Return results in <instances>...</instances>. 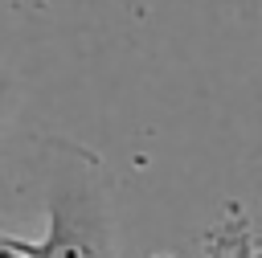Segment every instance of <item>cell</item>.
Segmentation results:
<instances>
[{
	"instance_id": "3957f363",
	"label": "cell",
	"mask_w": 262,
	"mask_h": 258,
	"mask_svg": "<svg viewBox=\"0 0 262 258\" xmlns=\"http://www.w3.org/2000/svg\"><path fill=\"white\" fill-rule=\"evenodd\" d=\"M0 258H33L25 250V238H12V233H0Z\"/></svg>"
},
{
	"instance_id": "7a4b0ae2",
	"label": "cell",
	"mask_w": 262,
	"mask_h": 258,
	"mask_svg": "<svg viewBox=\"0 0 262 258\" xmlns=\"http://www.w3.org/2000/svg\"><path fill=\"white\" fill-rule=\"evenodd\" d=\"M12 106H16V82H12L8 70H0V135H4L8 119H12Z\"/></svg>"
},
{
	"instance_id": "6da1fadb",
	"label": "cell",
	"mask_w": 262,
	"mask_h": 258,
	"mask_svg": "<svg viewBox=\"0 0 262 258\" xmlns=\"http://www.w3.org/2000/svg\"><path fill=\"white\" fill-rule=\"evenodd\" d=\"M33 258H115V217L94 152L49 143L45 176V238L25 242Z\"/></svg>"
}]
</instances>
